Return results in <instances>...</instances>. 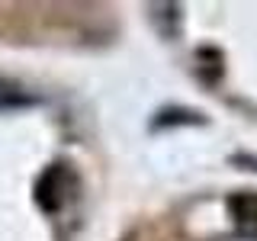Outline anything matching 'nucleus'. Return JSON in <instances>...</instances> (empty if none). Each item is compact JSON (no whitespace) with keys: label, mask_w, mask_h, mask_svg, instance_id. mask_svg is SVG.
Listing matches in <instances>:
<instances>
[{"label":"nucleus","mask_w":257,"mask_h":241,"mask_svg":"<svg viewBox=\"0 0 257 241\" xmlns=\"http://www.w3.org/2000/svg\"><path fill=\"white\" fill-rule=\"evenodd\" d=\"M231 215L238 219L241 228L257 231V193H241L231 199Z\"/></svg>","instance_id":"obj_1"},{"label":"nucleus","mask_w":257,"mask_h":241,"mask_svg":"<svg viewBox=\"0 0 257 241\" xmlns=\"http://www.w3.org/2000/svg\"><path fill=\"white\" fill-rule=\"evenodd\" d=\"M26 103H29V96H23L20 87L0 80V106H26Z\"/></svg>","instance_id":"obj_2"}]
</instances>
